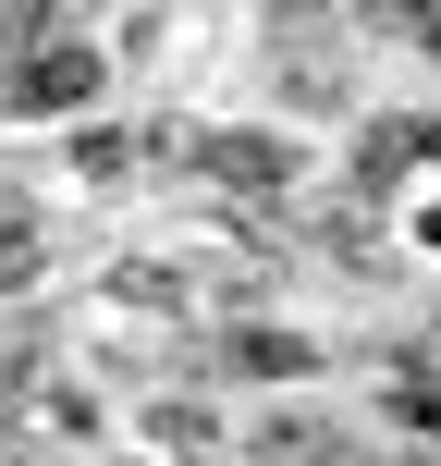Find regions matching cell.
I'll return each mask as SVG.
<instances>
[{
  "label": "cell",
  "instance_id": "277c9868",
  "mask_svg": "<svg viewBox=\"0 0 441 466\" xmlns=\"http://www.w3.org/2000/svg\"><path fill=\"white\" fill-rule=\"evenodd\" d=\"M246 454H257V466H344L356 442H344L331 418H295V405H282V418H257V430H246Z\"/></svg>",
  "mask_w": 441,
  "mask_h": 466
},
{
  "label": "cell",
  "instance_id": "5b68a950",
  "mask_svg": "<svg viewBox=\"0 0 441 466\" xmlns=\"http://www.w3.org/2000/svg\"><path fill=\"white\" fill-rule=\"evenodd\" d=\"M147 442H160L172 466H196V454H221V418L209 405H147Z\"/></svg>",
  "mask_w": 441,
  "mask_h": 466
},
{
  "label": "cell",
  "instance_id": "3957f363",
  "mask_svg": "<svg viewBox=\"0 0 441 466\" xmlns=\"http://www.w3.org/2000/svg\"><path fill=\"white\" fill-rule=\"evenodd\" d=\"M221 369H233V380H306V369H319V344L282 331V319H246V331H221Z\"/></svg>",
  "mask_w": 441,
  "mask_h": 466
},
{
  "label": "cell",
  "instance_id": "52a82bcc",
  "mask_svg": "<svg viewBox=\"0 0 441 466\" xmlns=\"http://www.w3.org/2000/svg\"><path fill=\"white\" fill-rule=\"evenodd\" d=\"M98 466H172V454H98Z\"/></svg>",
  "mask_w": 441,
  "mask_h": 466
},
{
  "label": "cell",
  "instance_id": "7a4b0ae2",
  "mask_svg": "<svg viewBox=\"0 0 441 466\" xmlns=\"http://www.w3.org/2000/svg\"><path fill=\"white\" fill-rule=\"evenodd\" d=\"M196 185H221V197H295L306 147L270 136V123H209V136H196Z\"/></svg>",
  "mask_w": 441,
  "mask_h": 466
},
{
  "label": "cell",
  "instance_id": "ba28073f",
  "mask_svg": "<svg viewBox=\"0 0 441 466\" xmlns=\"http://www.w3.org/2000/svg\"><path fill=\"white\" fill-rule=\"evenodd\" d=\"M13 49H25V37H13V25H0V74H13Z\"/></svg>",
  "mask_w": 441,
  "mask_h": 466
},
{
  "label": "cell",
  "instance_id": "8992f818",
  "mask_svg": "<svg viewBox=\"0 0 441 466\" xmlns=\"http://www.w3.org/2000/svg\"><path fill=\"white\" fill-rule=\"evenodd\" d=\"M74 172H86V185H123V172H135V136H123V123H74Z\"/></svg>",
  "mask_w": 441,
  "mask_h": 466
},
{
  "label": "cell",
  "instance_id": "6da1fadb",
  "mask_svg": "<svg viewBox=\"0 0 441 466\" xmlns=\"http://www.w3.org/2000/svg\"><path fill=\"white\" fill-rule=\"evenodd\" d=\"M98 86H111L98 37L49 25V37H25V49H13V74H0V111H13V123H74V111H98Z\"/></svg>",
  "mask_w": 441,
  "mask_h": 466
}]
</instances>
